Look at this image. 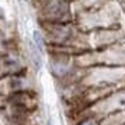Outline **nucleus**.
Segmentation results:
<instances>
[{"label": "nucleus", "mask_w": 125, "mask_h": 125, "mask_svg": "<svg viewBox=\"0 0 125 125\" xmlns=\"http://www.w3.org/2000/svg\"><path fill=\"white\" fill-rule=\"evenodd\" d=\"M82 125H96V124H94L93 121H86V122H83Z\"/></svg>", "instance_id": "obj_1"}]
</instances>
